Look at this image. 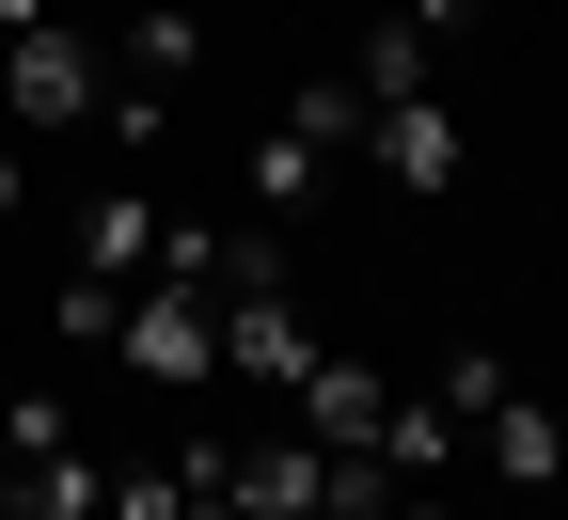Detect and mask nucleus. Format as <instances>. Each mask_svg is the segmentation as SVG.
Segmentation results:
<instances>
[{
  "instance_id": "obj_1",
  "label": "nucleus",
  "mask_w": 568,
  "mask_h": 520,
  "mask_svg": "<svg viewBox=\"0 0 568 520\" xmlns=\"http://www.w3.org/2000/svg\"><path fill=\"white\" fill-rule=\"evenodd\" d=\"M347 142H364V95H347V80H301V95L253 126V159H237V174H253V221H268V237L332 190V159H347Z\"/></svg>"
},
{
  "instance_id": "obj_2",
  "label": "nucleus",
  "mask_w": 568,
  "mask_h": 520,
  "mask_svg": "<svg viewBox=\"0 0 568 520\" xmlns=\"http://www.w3.org/2000/svg\"><path fill=\"white\" fill-rule=\"evenodd\" d=\"M95 363H126V379H159V395H205V379H222V300L174 284V268H142L111 300V347Z\"/></svg>"
},
{
  "instance_id": "obj_3",
  "label": "nucleus",
  "mask_w": 568,
  "mask_h": 520,
  "mask_svg": "<svg viewBox=\"0 0 568 520\" xmlns=\"http://www.w3.org/2000/svg\"><path fill=\"white\" fill-rule=\"evenodd\" d=\"M95 111V32H63V17H32V32H0V126H80Z\"/></svg>"
},
{
  "instance_id": "obj_4",
  "label": "nucleus",
  "mask_w": 568,
  "mask_h": 520,
  "mask_svg": "<svg viewBox=\"0 0 568 520\" xmlns=\"http://www.w3.org/2000/svg\"><path fill=\"white\" fill-rule=\"evenodd\" d=\"M284 426H301V441H332V458H379V426H395V379H379L364 347H316L301 379H284Z\"/></svg>"
},
{
  "instance_id": "obj_5",
  "label": "nucleus",
  "mask_w": 568,
  "mask_h": 520,
  "mask_svg": "<svg viewBox=\"0 0 568 520\" xmlns=\"http://www.w3.org/2000/svg\"><path fill=\"white\" fill-rule=\"evenodd\" d=\"M364 142H379V174H395L410 205H443V190L474 174V126H458L443 95H395V111H364Z\"/></svg>"
},
{
  "instance_id": "obj_6",
  "label": "nucleus",
  "mask_w": 568,
  "mask_h": 520,
  "mask_svg": "<svg viewBox=\"0 0 568 520\" xmlns=\"http://www.w3.org/2000/svg\"><path fill=\"white\" fill-rule=\"evenodd\" d=\"M301 363H316V332H301V300H284V268L222 284V379H301Z\"/></svg>"
},
{
  "instance_id": "obj_7",
  "label": "nucleus",
  "mask_w": 568,
  "mask_h": 520,
  "mask_svg": "<svg viewBox=\"0 0 568 520\" xmlns=\"http://www.w3.org/2000/svg\"><path fill=\"white\" fill-rule=\"evenodd\" d=\"M474 441H489V489H521V504H552V473H568V410H552V395H521V379H506V395H489V426H474Z\"/></svg>"
},
{
  "instance_id": "obj_8",
  "label": "nucleus",
  "mask_w": 568,
  "mask_h": 520,
  "mask_svg": "<svg viewBox=\"0 0 568 520\" xmlns=\"http://www.w3.org/2000/svg\"><path fill=\"white\" fill-rule=\"evenodd\" d=\"M142 268H159V190H95V205H80V284L126 300Z\"/></svg>"
},
{
  "instance_id": "obj_9",
  "label": "nucleus",
  "mask_w": 568,
  "mask_h": 520,
  "mask_svg": "<svg viewBox=\"0 0 568 520\" xmlns=\"http://www.w3.org/2000/svg\"><path fill=\"white\" fill-rule=\"evenodd\" d=\"M126 80L142 95H190L205 80V17H190V0H126Z\"/></svg>"
},
{
  "instance_id": "obj_10",
  "label": "nucleus",
  "mask_w": 568,
  "mask_h": 520,
  "mask_svg": "<svg viewBox=\"0 0 568 520\" xmlns=\"http://www.w3.org/2000/svg\"><path fill=\"white\" fill-rule=\"evenodd\" d=\"M426 48H443L426 17H379L364 48H347V95H364V111H395V95H426Z\"/></svg>"
},
{
  "instance_id": "obj_11",
  "label": "nucleus",
  "mask_w": 568,
  "mask_h": 520,
  "mask_svg": "<svg viewBox=\"0 0 568 520\" xmlns=\"http://www.w3.org/2000/svg\"><path fill=\"white\" fill-rule=\"evenodd\" d=\"M95 520H190V473L174 458H111L95 473Z\"/></svg>"
},
{
  "instance_id": "obj_12",
  "label": "nucleus",
  "mask_w": 568,
  "mask_h": 520,
  "mask_svg": "<svg viewBox=\"0 0 568 520\" xmlns=\"http://www.w3.org/2000/svg\"><path fill=\"white\" fill-rule=\"evenodd\" d=\"M506 379H521V363H489V347H458L443 379H410V395H426V410H458V441H474V426H489V395H506Z\"/></svg>"
},
{
  "instance_id": "obj_13",
  "label": "nucleus",
  "mask_w": 568,
  "mask_h": 520,
  "mask_svg": "<svg viewBox=\"0 0 568 520\" xmlns=\"http://www.w3.org/2000/svg\"><path fill=\"white\" fill-rule=\"evenodd\" d=\"M17 221H32V159L0 142V237H17Z\"/></svg>"
},
{
  "instance_id": "obj_14",
  "label": "nucleus",
  "mask_w": 568,
  "mask_h": 520,
  "mask_svg": "<svg viewBox=\"0 0 568 520\" xmlns=\"http://www.w3.org/2000/svg\"><path fill=\"white\" fill-rule=\"evenodd\" d=\"M395 17H426V32H474V0H395Z\"/></svg>"
},
{
  "instance_id": "obj_15",
  "label": "nucleus",
  "mask_w": 568,
  "mask_h": 520,
  "mask_svg": "<svg viewBox=\"0 0 568 520\" xmlns=\"http://www.w3.org/2000/svg\"><path fill=\"white\" fill-rule=\"evenodd\" d=\"M32 17H63V0H0V32H32Z\"/></svg>"
},
{
  "instance_id": "obj_16",
  "label": "nucleus",
  "mask_w": 568,
  "mask_h": 520,
  "mask_svg": "<svg viewBox=\"0 0 568 520\" xmlns=\"http://www.w3.org/2000/svg\"><path fill=\"white\" fill-rule=\"evenodd\" d=\"M0 504H17V458H0Z\"/></svg>"
},
{
  "instance_id": "obj_17",
  "label": "nucleus",
  "mask_w": 568,
  "mask_h": 520,
  "mask_svg": "<svg viewBox=\"0 0 568 520\" xmlns=\"http://www.w3.org/2000/svg\"><path fill=\"white\" fill-rule=\"evenodd\" d=\"M190 520H237V504H190Z\"/></svg>"
},
{
  "instance_id": "obj_18",
  "label": "nucleus",
  "mask_w": 568,
  "mask_h": 520,
  "mask_svg": "<svg viewBox=\"0 0 568 520\" xmlns=\"http://www.w3.org/2000/svg\"><path fill=\"white\" fill-rule=\"evenodd\" d=\"M552 520H568V473H552Z\"/></svg>"
}]
</instances>
